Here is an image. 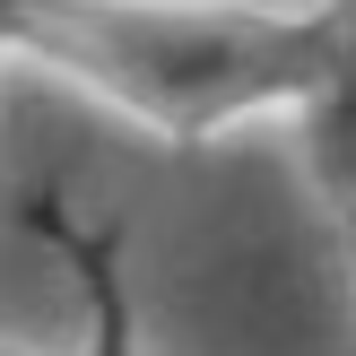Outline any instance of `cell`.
<instances>
[{"label": "cell", "mask_w": 356, "mask_h": 356, "mask_svg": "<svg viewBox=\"0 0 356 356\" xmlns=\"http://www.w3.org/2000/svg\"><path fill=\"white\" fill-rule=\"evenodd\" d=\"M0 356H17V348H0Z\"/></svg>", "instance_id": "5b68a950"}, {"label": "cell", "mask_w": 356, "mask_h": 356, "mask_svg": "<svg viewBox=\"0 0 356 356\" xmlns=\"http://www.w3.org/2000/svg\"><path fill=\"white\" fill-rule=\"evenodd\" d=\"M330 52V0H9L0 61H35L165 148L287 122Z\"/></svg>", "instance_id": "6da1fadb"}, {"label": "cell", "mask_w": 356, "mask_h": 356, "mask_svg": "<svg viewBox=\"0 0 356 356\" xmlns=\"http://www.w3.org/2000/svg\"><path fill=\"white\" fill-rule=\"evenodd\" d=\"M17 226L70 270V296H79L70 356H156L148 313H139V278H131V226L104 218V209H79L61 183H35L17 200Z\"/></svg>", "instance_id": "7a4b0ae2"}, {"label": "cell", "mask_w": 356, "mask_h": 356, "mask_svg": "<svg viewBox=\"0 0 356 356\" xmlns=\"http://www.w3.org/2000/svg\"><path fill=\"white\" fill-rule=\"evenodd\" d=\"M296 148H305V174L339 226L356 218V0H330V52H322V79L305 87L296 104Z\"/></svg>", "instance_id": "3957f363"}, {"label": "cell", "mask_w": 356, "mask_h": 356, "mask_svg": "<svg viewBox=\"0 0 356 356\" xmlns=\"http://www.w3.org/2000/svg\"><path fill=\"white\" fill-rule=\"evenodd\" d=\"M348 356H356V218H348Z\"/></svg>", "instance_id": "277c9868"}, {"label": "cell", "mask_w": 356, "mask_h": 356, "mask_svg": "<svg viewBox=\"0 0 356 356\" xmlns=\"http://www.w3.org/2000/svg\"><path fill=\"white\" fill-rule=\"evenodd\" d=\"M0 9H9V0H0Z\"/></svg>", "instance_id": "8992f818"}]
</instances>
